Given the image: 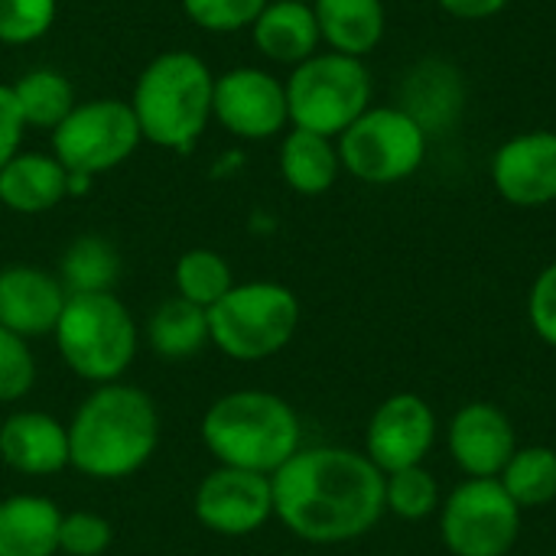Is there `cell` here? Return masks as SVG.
<instances>
[{
	"label": "cell",
	"mask_w": 556,
	"mask_h": 556,
	"mask_svg": "<svg viewBox=\"0 0 556 556\" xmlns=\"http://www.w3.org/2000/svg\"><path fill=\"white\" fill-rule=\"evenodd\" d=\"M274 518L306 544H349L378 528L384 472L349 446H300L274 476Z\"/></svg>",
	"instance_id": "6da1fadb"
},
{
	"label": "cell",
	"mask_w": 556,
	"mask_h": 556,
	"mask_svg": "<svg viewBox=\"0 0 556 556\" xmlns=\"http://www.w3.org/2000/svg\"><path fill=\"white\" fill-rule=\"evenodd\" d=\"M65 427L68 466L98 482H117L140 472L160 443L153 397L124 381L98 384Z\"/></svg>",
	"instance_id": "7a4b0ae2"
},
{
	"label": "cell",
	"mask_w": 556,
	"mask_h": 556,
	"mask_svg": "<svg viewBox=\"0 0 556 556\" xmlns=\"http://www.w3.org/2000/svg\"><path fill=\"white\" fill-rule=\"evenodd\" d=\"M202 443L218 466L274 476L303 446L300 414L270 391L244 388L218 397L202 417Z\"/></svg>",
	"instance_id": "3957f363"
},
{
	"label": "cell",
	"mask_w": 556,
	"mask_h": 556,
	"mask_svg": "<svg viewBox=\"0 0 556 556\" xmlns=\"http://www.w3.org/2000/svg\"><path fill=\"white\" fill-rule=\"evenodd\" d=\"M215 72L186 49H166L137 75L130 111L147 143L189 153L212 121Z\"/></svg>",
	"instance_id": "277c9868"
},
{
	"label": "cell",
	"mask_w": 556,
	"mask_h": 556,
	"mask_svg": "<svg viewBox=\"0 0 556 556\" xmlns=\"http://www.w3.org/2000/svg\"><path fill=\"white\" fill-rule=\"evenodd\" d=\"M62 362L91 384H111L137 358V323L114 293H72L55 323Z\"/></svg>",
	"instance_id": "5b68a950"
},
{
	"label": "cell",
	"mask_w": 556,
	"mask_h": 556,
	"mask_svg": "<svg viewBox=\"0 0 556 556\" xmlns=\"http://www.w3.org/2000/svg\"><path fill=\"white\" fill-rule=\"evenodd\" d=\"M300 329V300L274 280L235 283L208 309L212 345L235 362H264L280 355Z\"/></svg>",
	"instance_id": "8992f818"
},
{
	"label": "cell",
	"mask_w": 556,
	"mask_h": 556,
	"mask_svg": "<svg viewBox=\"0 0 556 556\" xmlns=\"http://www.w3.org/2000/svg\"><path fill=\"white\" fill-rule=\"evenodd\" d=\"M283 85L290 127L313 130L332 140L371 108V72L365 59H352L332 49L293 65Z\"/></svg>",
	"instance_id": "52a82bcc"
},
{
	"label": "cell",
	"mask_w": 556,
	"mask_h": 556,
	"mask_svg": "<svg viewBox=\"0 0 556 556\" xmlns=\"http://www.w3.org/2000/svg\"><path fill=\"white\" fill-rule=\"evenodd\" d=\"M342 169L365 186H397L410 179L430 147V134L401 104H371L336 137Z\"/></svg>",
	"instance_id": "ba28073f"
},
{
	"label": "cell",
	"mask_w": 556,
	"mask_h": 556,
	"mask_svg": "<svg viewBox=\"0 0 556 556\" xmlns=\"http://www.w3.org/2000/svg\"><path fill=\"white\" fill-rule=\"evenodd\" d=\"M140 143L143 134L130 111V101L121 98L78 101L72 114L52 130V156L72 176L88 179L127 163Z\"/></svg>",
	"instance_id": "9c48e42d"
},
{
	"label": "cell",
	"mask_w": 556,
	"mask_h": 556,
	"mask_svg": "<svg viewBox=\"0 0 556 556\" xmlns=\"http://www.w3.org/2000/svg\"><path fill=\"white\" fill-rule=\"evenodd\" d=\"M440 541L453 556H508L525 511L498 479H466L440 502Z\"/></svg>",
	"instance_id": "30bf717a"
},
{
	"label": "cell",
	"mask_w": 556,
	"mask_h": 556,
	"mask_svg": "<svg viewBox=\"0 0 556 556\" xmlns=\"http://www.w3.org/2000/svg\"><path fill=\"white\" fill-rule=\"evenodd\" d=\"M212 121L238 140H270L287 130V85L257 65H238L215 75Z\"/></svg>",
	"instance_id": "8fae6325"
},
{
	"label": "cell",
	"mask_w": 556,
	"mask_h": 556,
	"mask_svg": "<svg viewBox=\"0 0 556 556\" xmlns=\"http://www.w3.org/2000/svg\"><path fill=\"white\" fill-rule=\"evenodd\" d=\"M192 511L218 538H248L274 518V482L261 472L218 466L199 482Z\"/></svg>",
	"instance_id": "7c38bea8"
},
{
	"label": "cell",
	"mask_w": 556,
	"mask_h": 556,
	"mask_svg": "<svg viewBox=\"0 0 556 556\" xmlns=\"http://www.w3.org/2000/svg\"><path fill=\"white\" fill-rule=\"evenodd\" d=\"M440 424L433 407L410 391L391 394L378 404L365 430V456L384 472H401L410 466H424L433 453Z\"/></svg>",
	"instance_id": "4fadbf2b"
},
{
	"label": "cell",
	"mask_w": 556,
	"mask_h": 556,
	"mask_svg": "<svg viewBox=\"0 0 556 556\" xmlns=\"http://www.w3.org/2000/svg\"><path fill=\"white\" fill-rule=\"evenodd\" d=\"M446 450L466 479H498L518 450L511 417L489 404H463L446 424Z\"/></svg>",
	"instance_id": "5bb4252c"
},
{
	"label": "cell",
	"mask_w": 556,
	"mask_h": 556,
	"mask_svg": "<svg viewBox=\"0 0 556 556\" xmlns=\"http://www.w3.org/2000/svg\"><path fill=\"white\" fill-rule=\"evenodd\" d=\"M492 186L515 208L556 202V130L508 137L492 156Z\"/></svg>",
	"instance_id": "9a60e30c"
},
{
	"label": "cell",
	"mask_w": 556,
	"mask_h": 556,
	"mask_svg": "<svg viewBox=\"0 0 556 556\" xmlns=\"http://www.w3.org/2000/svg\"><path fill=\"white\" fill-rule=\"evenodd\" d=\"M65 300L68 293L59 277L42 267L10 264L0 270V326L26 342L55 332Z\"/></svg>",
	"instance_id": "2e32d148"
},
{
	"label": "cell",
	"mask_w": 556,
	"mask_h": 556,
	"mask_svg": "<svg viewBox=\"0 0 556 556\" xmlns=\"http://www.w3.org/2000/svg\"><path fill=\"white\" fill-rule=\"evenodd\" d=\"M0 459L20 476L68 469V427L42 410H20L0 424Z\"/></svg>",
	"instance_id": "e0dca14e"
},
{
	"label": "cell",
	"mask_w": 556,
	"mask_h": 556,
	"mask_svg": "<svg viewBox=\"0 0 556 556\" xmlns=\"http://www.w3.org/2000/svg\"><path fill=\"white\" fill-rule=\"evenodd\" d=\"M466 104V88L463 75L456 65L443 59H424L420 65L410 68L404 91H401V108L433 137L450 130Z\"/></svg>",
	"instance_id": "ac0fdd59"
},
{
	"label": "cell",
	"mask_w": 556,
	"mask_h": 556,
	"mask_svg": "<svg viewBox=\"0 0 556 556\" xmlns=\"http://www.w3.org/2000/svg\"><path fill=\"white\" fill-rule=\"evenodd\" d=\"M257 52L280 65H300L319 52L323 36L309 0H270L251 26Z\"/></svg>",
	"instance_id": "d6986e66"
},
{
	"label": "cell",
	"mask_w": 556,
	"mask_h": 556,
	"mask_svg": "<svg viewBox=\"0 0 556 556\" xmlns=\"http://www.w3.org/2000/svg\"><path fill=\"white\" fill-rule=\"evenodd\" d=\"M68 195V169L52 153L20 150L0 169V205L16 215H42Z\"/></svg>",
	"instance_id": "ffe728a7"
},
{
	"label": "cell",
	"mask_w": 556,
	"mask_h": 556,
	"mask_svg": "<svg viewBox=\"0 0 556 556\" xmlns=\"http://www.w3.org/2000/svg\"><path fill=\"white\" fill-rule=\"evenodd\" d=\"M319 36L332 52L365 59L371 55L388 29V13L381 0H309Z\"/></svg>",
	"instance_id": "44dd1931"
},
{
	"label": "cell",
	"mask_w": 556,
	"mask_h": 556,
	"mask_svg": "<svg viewBox=\"0 0 556 556\" xmlns=\"http://www.w3.org/2000/svg\"><path fill=\"white\" fill-rule=\"evenodd\" d=\"M62 511L46 495H10L0 502V556L59 554Z\"/></svg>",
	"instance_id": "7402d4cb"
},
{
	"label": "cell",
	"mask_w": 556,
	"mask_h": 556,
	"mask_svg": "<svg viewBox=\"0 0 556 556\" xmlns=\"http://www.w3.org/2000/svg\"><path fill=\"white\" fill-rule=\"evenodd\" d=\"M277 163H280L283 182L300 195L329 192L336 186L339 173H342L336 140L323 137V134H313V130H300V127H290L283 134Z\"/></svg>",
	"instance_id": "603a6c76"
},
{
	"label": "cell",
	"mask_w": 556,
	"mask_h": 556,
	"mask_svg": "<svg viewBox=\"0 0 556 556\" xmlns=\"http://www.w3.org/2000/svg\"><path fill=\"white\" fill-rule=\"evenodd\" d=\"M147 342L156 355L173 358V362L199 355L212 342L208 309H202L182 296L160 303L147 319Z\"/></svg>",
	"instance_id": "cb8c5ba5"
},
{
	"label": "cell",
	"mask_w": 556,
	"mask_h": 556,
	"mask_svg": "<svg viewBox=\"0 0 556 556\" xmlns=\"http://www.w3.org/2000/svg\"><path fill=\"white\" fill-rule=\"evenodd\" d=\"M10 91L16 98V108H20L26 127L49 130V134L78 104L68 75H62L59 68H29L10 85Z\"/></svg>",
	"instance_id": "d4e9b609"
},
{
	"label": "cell",
	"mask_w": 556,
	"mask_h": 556,
	"mask_svg": "<svg viewBox=\"0 0 556 556\" xmlns=\"http://www.w3.org/2000/svg\"><path fill=\"white\" fill-rule=\"evenodd\" d=\"M121 277V254L101 235L75 238L59 264V283L65 293H114Z\"/></svg>",
	"instance_id": "484cf974"
},
{
	"label": "cell",
	"mask_w": 556,
	"mask_h": 556,
	"mask_svg": "<svg viewBox=\"0 0 556 556\" xmlns=\"http://www.w3.org/2000/svg\"><path fill=\"white\" fill-rule=\"evenodd\" d=\"M498 482L521 511H538L556 502V450L554 446H518Z\"/></svg>",
	"instance_id": "4316f807"
},
{
	"label": "cell",
	"mask_w": 556,
	"mask_h": 556,
	"mask_svg": "<svg viewBox=\"0 0 556 556\" xmlns=\"http://www.w3.org/2000/svg\"><path fill=\"white\" fill-rule=\"evenodd\" d=\"M173 283H176V296H182L202 309H212L235 287V274L218 251L192 248L176 261Z\"/></svg>",
	"instance_id": "83f0119b"
},
{
	"label": "cell",
	"mask_w": 556,
	"mask_h": 556,
	"mask_svg": "<svg viewBox=\"0 0 556 556\" xmlns=\"http://www.w3.org/2000/svg\"><path fill=\"white\" fill-rule=\"evenodd\" d=\"M440 485L424 466L384 476V511L401 521H424L440 511Z\"/></svg>",
	"instance_id": "f1b7e54d"
},
{
	"label": "cell",
	"mask_w": 556,
	"mask_h": 556,
	"mask_svg": "<svg viewBox=\"0 0 556 556\" xmlns=\"http://www.w3.org/2000/svg\"><path fill=\"white\" fill-rule=\"evenodd\" d=\"M59 13V0H0V42L29 46L42 39Z\"/></svg>",
	"instance_id": "f546056e"
},
{
	"label": "cell",
	"mask_w": 556,
	"mask_h": 556,
	"mask_svg": "<svg viewBox=\"0 0 556 556\" xmlns=\"http://www.w3.org/2000/svg\"><path fill=\"white\" fill-rule=\"evenodd\" d=\"M267 3L270 0H182V10L199 29L228 36L251 29Z\"/></svg>",
	"instance_id": "4dcf8cb0"
},
{
	"label": "cell",
	"mask_w": 556,
	"mask_h": 556,
	"mask_svg": "<svg viewBox=\"0 0 556 556\" xmlns=\"http://www.w3.org/2000/svg\"><path fill=\"white\" fill-rule=\"evenodd\" d=\"M36 384V358L16 332L0 326V401H20Z\"/></svg>",
	"instance_id": "1f68e13d"
},
{
	"label": "cell",
	"mask_w": 556,
	"mask_h": 556,
	"mask_svg": "<svg viewBox=\"0 0 556 556\" xmlns=\"http://www.w3.org/2000/svg\"><path fill=\"white\" fill-rule=\"evenodd\" d=\"M111 547V525L91 511L62 515L59 525V554L68 556H101Z\"/></svg>",
	"instance_id": "d6a6232c"
},
{
	"label": "cell",
	"mask_w": 556,
	"mask_h": 556,
	"mask_svg": "<svg viewBox=\"0 0 556 556\" xmlns=\"http://www.w3.org/2000/svg\"><path fill=\"white\" fill-rule=\"evenodd\" d=\"M528 319H531V329L534 336L556 349V261L547 264L538 280L531 283V293H528Z\"/></svg>",
	"instance_id": "836d02e7"
},
{
	"label": "cell",
	"mask_w": 556,
	"mask_h": 556,
	"mask_svg": "<svg viewBox=\"0 0 556 556\" xmlns=\"http://www.w3.org/2000/svg\"><path fill=\"white\" fill-rule=\"evenodd\" d=\"M23 134H26V121L16 108V98L10 85H0V169L20 153Z\"/></svg>",
	"instance_id": "e575fe53"
},
{
	"label": "cell",
	"mask_w": 556,
	"mask_h": 556,
	"mask_svg": "<svg viewBox=\"0 0 556 556\" xmlns=\"http://www.w3.org/2000/svg\"><path fill=\"white\" fill-rule=\"evenodd\" d=\"M450 16L466 20V23H479V20H492L498 16L511 0H437Z\"/></svg>",
	"instance_id": "d590c367"
}]
</instances>
